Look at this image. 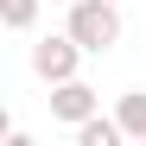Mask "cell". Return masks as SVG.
<instances>
[{"label":"cell","mask_w":146,"mask_h":146,"mask_svg":"<svg viewBox=\"0 0 146 146\" xmlns=\"http://www.w3.org/2000/svg\"><path fill=\"white\" fill-rule=\"evenodd\" d=\"M64 32L76 38L89 57H102V51H114V44H121V7H114V0H70Z\"/></svg>","instance_id":"1"},{"label":"cell","mask_w":146,"mask_h":146,"mask_svg":"<svg viewBox=\"0 0 146 146\" xmlns=\"http://www.w3.org/2000/svg\"><path fill=\"white\" fill-rule=\"evenodd\" d=\"M32 19H38V0H0V26L7 32H26Z\"/></svg>","instance_id":"6"},{"label":"cell","mask_w":146,"mask_h":146,"mask_svg":"<svg viewBox=\"0 0 146 146\" xmlns=\"http://www.w3.org/2000/svg\"><path fill=\"white\" fill-rule=\"evenodd\" d=\"M76 64H83V44L70 38V32L38 38V44H32V70H38L44 83H70V76H76Z\"/></svg>","instance_id":"2"},{"label":"cell","mask_w":146,"mask_h":146,"mask_svg":"<svg viewBox=\"0 0 146 146\" xmlns=\"http://www.w3.org/2000/svg\"><path fill=\"white\" fill-rule=\"evenodd\" d=\"M114 121L127 127V140H146V89H127V95H121Z\"/></svg>","instance_id":"4"},{"label":"cell","mask_w":146,"mask_h":146,"mask_svg":"<svg viewBox=\"0 0 146 146\" xmlns=\"http://www.w3.org/2000/svg\"><path fill=\"white\" fill-rule=\"evenodd\" d=\"M121 121H108V114H89L83 127H76V146H121Z\"/></svg>","instance_id":"5"},{"label":"cell","mask_w":146,"mask_h":146,"mask_svg":"<svg viewBox=\"0 0 146 146\" xmlns=\"http://www.w3.org/2000/svg\"><path fill=\"white\" fill-rule=\"evenodd\" d=\"M95 114V89L89 83H51V121H64V127H83V121Z\"/></svg>","instance_id":"3"}]
</instances>
